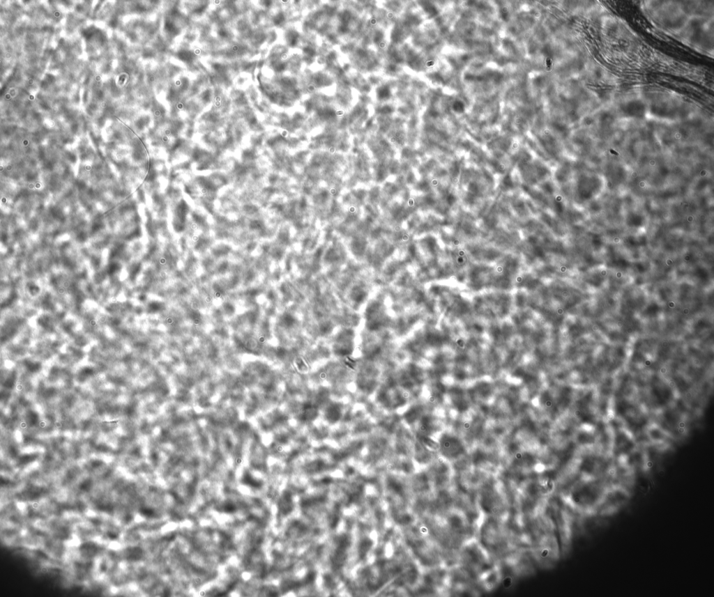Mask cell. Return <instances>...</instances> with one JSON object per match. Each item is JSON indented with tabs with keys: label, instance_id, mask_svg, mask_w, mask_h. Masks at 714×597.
Masks as SVG:
<instances>
[{
	"label": "cell",
	"instance_id": "7a4b0ae2",
	"mask_svg": "<svg viewBox=\"0 0 714 597\" xmlns=\"http://www.w3.org/2000/svg\"><path fill=\"white\" fill-rule=\"evenodd\" d=\"M630 499V492L620 485L609 486L605 490L593 515H609L619 511Z\"/></svg>",
	"mask_w": 714,
	"mask_h": 597
},
{
	"label": "cell",
	"instance_id": "6da1fadb",
	"mask_svg": "<svg viewBox=\"0 0 714 597\" xmlns=\"http://www.w3.org/2000/svg\"><path fill=\"white\" fill-rule=\"evenodd\" d=\"M609 486L601 478L593 479H581L569 490L566 497L568 504L577 512L586 515H593L602 497Z\"/></svg>",
	"mask_w": 714,
	"mask_h": 597
}]
</instances>
